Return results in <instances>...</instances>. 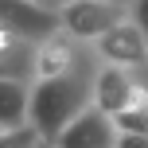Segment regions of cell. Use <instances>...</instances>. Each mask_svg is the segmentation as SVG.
<instances>
[{
  "mask_svg": "<svg viewBox=\"0 0 148 148\" xmlns=\"http://www.w3.org/2000/svg\"><path fill=\"white\" fill-rule=\"evenodd\" d=\"M94 70H78L66 74V78H43V82H31V94H27V125L31 133L39 136L43 144H51L59 136L62 125H70L82 109H90V82H94Z\"/></svg>",
  "mask_w": 148,
  "mask_h": 148,
  "instance_id": "6da1fadb",
  "label": "cell"
},
{
  "mask_svg": "<svg viewBox=\"0 0 148 148\" xmlns=\"http://www.w3.org/2000/svg\"><path fill=\"white\" fill-rule=\"evenodd\" d=\"M97 66L94 59V47L90 43H78V39L55 35L39 39L35 43V55H31V82H43V78H66V74H78V70H90Z\"/></svg>",
  "mask_w": 148,
  "mask_h": 148,
  "instance_id": "7a4b0ae2",
  "label": "cell"
},
{
  "mask_svg": "<svg viewBox=\"0 0 148 148\" xmlns=\"http://www.w3.org/2000/svg\"><path fill=\"white\" fill-rule=\"evenodd\" d=\"M125 16H129L125 4H117V0H74L59 12V31L78 39V43H97Z\"/></svg>",
  "mask_w": 148,
  "mask_h": 148,
  "instance_id": "3957f363",
  "label": "cell"
},
{
  "mask_svg": "<svg viewBox=\"0 0 148 148\" xmlns=\"http://www.w3.org/2000/svg\"><path fill=\"white\" fill-rule=\"evenodd\" d=\"M94 47V59L105 66H121V70H144V55H148V39H144V23L136 20H121L117 27H109Z\"/></svg>",
  "mask_w": 148,
  "mask_h": 148,
  "instance_id": "277c9868",
  "label": "cell"
},
{
  "mask_svg": "<svg viewBox=\"0 0 148 148\" xmlns=\"http://www.w3.org/2000/svg\"><path fill=\"white\" fill-rule=\"evenodd\" d=\"M136 82H144V70H121V66L97 62L94 82H90V105L101 109L105 117H113V113H121L129 105V94H133Z\"/></svg>",
  "mask_w": 148,
  "mask_h": 148,
  "instance_id": "5b68a950",
  "label": "cell"
},
{
  "mask_svg": "<svg viewBox=\"0 0 148 148\" xmlns=\"http://www.w3.org/2000/svg\"><path fill=\"white\" fill-rule=\"evenodd\" d=\"M117 140V129H113V121L105 117L101 109H82L78 117L70 121V125L59 129V136L51 140V148H113Z\"/></svg>",
  "mask_w": 148,
  "mask_h": 148,
  "instance_id": "8992f818",
  "label": "cell"
},
{
  "mask_svg": "<svg viewBox=\"0 0 148 148\" xmlns=\"http://www.w3.org/2000/svg\"><path fill=\"white\" fill-rule=\"evenodd\" d=\"M0 27L16 31L27 43H39V39L59 31V16L31 4V0H0Z\"/></svg>",
  "mask_w": 148,
  "mask_h": 148,
  "instance_id": "52a82bcc",
  "label": "cell"
},
{
  "mask_svg": "<svg viewBox=\"0 0 148 148\" xmlns=\"http://www.w3.org/2000/svg\"><path fill=\"white\" fill-rule=\"evenodd\" d=\"M31 55H35V43H27L16 31L0 27V78L31 82Z\"/></svg>",
  "mask_w": 148,
  "mask_h": 148,
  "instance_id": "ba28073f",
  "label": "cell"
},
{
  "mask_svg": "<svg viewBox=\"0 0 148 148\" xmlns=\"http://www.w3.org/2000/svg\"><path fill=\"white\" fill-rule=\"evenodd\" d=\"M27 94H31V82L0 78V133L27 125Z\"/></svg>",
  "mask_w": 148,
  "mask_h": 148,
  "instance_id": "9c48e42d",
  "label": "cell"
},
{
  "mask_svg": "<svg viewBox=\"0 0 148 148\" xmlns=\"http://www.w3.org/2000/svg\"><path fill=\"white\" fill-rule=\"evenodd\" d=\"M113 129L117 133H129V136H148V113H136V109H121L113 113Z\"/></svg>",
  "mask_w": 148,
  "mask_h": 148,
  "instance_id": "30bf717a",
  "label": "cell"
},
{
  "mask_svg": "<svg viewBox=\"0 0 148 148\" xmlns=\"http://www.w3.org/2000/svg\"><path fill=\"white\" fill-rule=\"evenodd\" d=\"M39 144V136L31 133V125H23V129H4L0 133V148H35Z\"/></svg>",
  "mask_w": 148,
  "mask_h": 148,
  "instance_id": "8fae6325",
  "label": "cell"
},
{
  "mask_svg": "<svg viewBox=\"0 0 148 148\" xmlns=\"http://www.w3.org/2000/svg\"><path fill=\"white\" fill-rule=\"evenodd\" d=\"M113 148H148V136H129V133H117Z\"/></svg>",
  "mask_w": 148,
  "mask_h": 148,
  "instance_id": "7c38bea8",
  "label": "cell"
},
{
  "mask_svg": "<svg viewBox=\"0 0 148 148\" xmlns=\"http://www.w3.org/2000/svg\"><path fill=\"white\" fill-rule=\"evenodd\" d=\"M31 4H39V8H47V12H55V16H59L66 4H74V0H31Z\"/></svg>",
  "mask_w": 148,
  "mask_h": 148,
  "instance_id": "4fadbf2b",
  "label": "cell"
},
{
  "mask_svg": "<svg viewBox=\"0 0 148 148\" xmlns=\"http://www.w3.org/2000/svg\"><path fill=\"white\" fill-rule=\"evenodd\" d=\"M35 148H51V144H43V140H39V144H35Z\"/></svg>",
  "mask_w": 148,
  "mask_h": 148,
  "instance_id": "5bb4252c",
  "label": "cell"
},
{
  "mask_svg": "<svg viewBox=\"0 0 148 148\" xmlns=\"http://www.w3.org/2000/svg\"><path fill=\"white\" fill-rule=\"evenodd\" d=\"M117 4H129V0H117Z\"/></svg>",
  "mask_w": 148,
  "mask_h": 148,
  "instance_id": "9a60e30c",
  "label": "cell"
}]
</instances>
